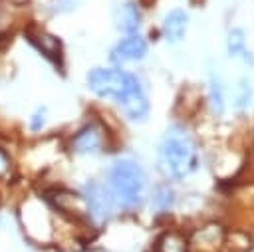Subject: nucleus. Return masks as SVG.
Wrapping results in <instances>:
<instances>
[{
	"label": "nucleus",
	"instance_id": "1",
	"mask_svg": "<svg viewBox=\"0 0 254 252\" xmlns=\"http://www.w3.org/2000/svg\"><path fill=\"white\" fill-rule=\"evenodd\" d=\"M159 169L173 181H183L198 167V153L192 135L183 125H171L159 143Z\"/></svg>",
	"mask_w": 254,
	"mask_h": 252
},
{
	"label": "nucleus",
	"instance_id": "2",
	"mask_svg": "<svg viewBox=\"0 0 254 252\" xmlns=\"http://www.w3.org/2000/svg\"><path fill=\"white\" fill-rule=\"evenodd\" d=\"M147 177L133 159H117L107 169V189L123 208H137L143 202Z\"/></svg>",
	"mask_w": 254,
	"mask_h": 252
},
{
	"label": "nucleus",
	"instance_id": "3",
	"mask_svg": "<svg viewBox=\"0 0 254 252\" xmlns=\"http://www.w3.org/2000/svg\"><path fill=\"white\" fill-rule=\"evenodd\" d=\"M87 87L97 97L121 103L131 93L141 89V81L135 73L121 67H93L87 71Z\"/></svg>",
	"mask_w": 254,
	"mask_h": 252
},
{
	"label": "nucleus",
	"instance_id": "4",
	"mask_svg": "<svg viewBox=\"0 0 254 252\" xmlns=\"http://www.w3.org/2000/svg\"><path fill=\"white\" fill-rule=\"evenodd\" d=\"M81 194H83V202L87 206V212L91 214V218L95 222H103L111 214L115 198L105 185H101L97 181H87L83 185Z\"/></svg>",
	"mask_w": 254,
	"mask_h": 252
},
{
	"label": "nucleus",
	"instance_id": "5",
	"mask_svg": "<svg viewBox=\"0 0 254 252\" xmlns=\"http://www.w3.org/2000/svg\"><path fill=\"white\" fill-rule=\"evenodd\" d=\"M147 40L139 34H127L121 38L111 50H109V62L111 63H125V62H137L147 56Z\"/></svg>",
	"mask_w": 254,
	"mask_h": 252
},
{
	"label": "nucleus",
	"instance_id": "6",
	"mask_svg": "<svg viewBox=\"0 0 254 252\" xmlns=\"http://www.w3.org/2000/svg\"><path fill=\"white\" fill-rule=\"evenodd\" d=\"M105 145V133L103 127L95 121L85 123L73 137H71V149L79 155H91L101 151Z\"/></svg>",
	"mask_w": 254,
	"mask_h": 252
},
{
	"label": "nucleus",
	"instance_id": "7",
	"mask_svg": "<svg viewBox=\"0 0 254 252\" xmlns=\"http://www.w3.org/2000/svg\"><path fill=\"white\" fill-rule=\"evenodd\" d=\"M28 40L32 42V46H36V50H40L50 62H54L56 65L62 63V44L56 36L52 34H44L40 30H32L28 32Z\"/></svg>",
	"mask_w": 254,
	"mask_h": 252
},
{
	"label": "nucleus",
	"instance_id": "8",
	"mask_svg": "<svg viewBox=\"0 0 254 252\" xmlns=\"http://www.w3.org/2000/svg\"><path fill=\"white\" fill-rule=\"evenodd\" d=\"M187 24H189V16H187L185 10H181V8L171 10L163 20V36H165V40L171 42V44L181 42L185 38V34H187Z\"/></svg>",
	"mask_w": 254,
	"mask_h": 252
},
{
	"label": "nucleus",
	"instance_id": "9",
	"mask_svg": "<svg viewBox=\"0 0 254 252\" xmlns=\"http://www.w3.org/2000/svg\"><path fill=\"white\" fill-rule=\"evenodd\" d=\"M119 107H121L123 115H125L129 121H145V119L149 117V109H151L149 97L145 95L143 87L137 89L135 93H131L127 99H123V101L119 103Z\"/></svg>",
	"mask_w": 254,
	"mask_h": 252
},
{
	"label": "nucleus",
	"instance_id": "10",
	"mask_svg": "<svg viewBox=\"0 0 254 252\" xmlns=\"http://www.w3.org/2000/svg\"><path fill=\"white\" fill-rule=\"evenodd\" d=\"M115 24L117 28L127 36V34H137L139 26H141V12L137 8V4L133 2H123L117 8L115 14Z\"/></svg>",
	"mask_w": 254,
	"mask_h": 252
},
{
	"label": "nucleus",
	"instance_id": "11",
	"mask_svg": "<svg viewBox=\"0 0 254 252\" xmlns=\"http://www.w3.org/2000/svg\"><path fill=\"white\" fill-rule=\"evenodd\" d=\"M226 46H228V54L230 56H236V54H242L244 52V46H246V34L242 28H232L226 36Z\"/></svg>",
	"mask_w": 254,
	"mask_h": 252
},
{
	"label": "nucleus",
	"instance_id": "12",
	"mask_svg": "<svg viewBox=\"0 0 254 252\" xmlns=\"http://www.w3.org/2000/svg\"><path fill=\"white\" fill-rule=\"evenodd\" d=\"M159 252H187V246L179 234H165L159 242Z\"/></svg>",
	"mask_w": 254,
	"mask_h": 252
},
{
	"label": "nucleus",
	"instance_id": "13",
	"mask_svg": "<svg viewBox=\"0 0 254 252\" xmlns=\"http://www.w3.org/2000/svg\"><path fill=\"white\" fill-rule=\"evenodd\" d=\"M208 95H210V103H212L214 111L220 113L224 107V91L216 77H210V81H208Z\"/></svg>",
	"mask_w": 254,
	"mask_h": 252
},
{
	"label": "nucleus",
	"instance_id": "14",
	"mask_svg": "<svg viewBox=\"0 0 254 252\" xmlns=\"http://www.w3.org/2000/svg\"><path fill=\"white\" fill-rule=\"evenodd\" d=\"M173 204V192L169 187H157L153 192V206L155 210H167Z\"/></svg>",
	"mask_w": 254,
	"mask_h": 252
},
{
	"label": "nucleus",
	"instance_id": "15",
	"mask_svg": "<svg viewBox=\"0 0 254 252\" xmlns=\"http://www.w3.org/2000/svg\"><path fill=\"white\" fill-rule=\"evenodd\" d=\"M83 0H48V12L50 14H67L75 10Z\"/></svg>",
	"mask_w": 254,
	"mask_h": 252
},
{
	"label": "nucleus",
	"instance_id": "16",
	"mask_svg": "<svg viewBox=\"0 0 254 252\" xmlns=\"http://www.w3.org/2000/svg\"><path fill=\"white\" fill-rule=\"evenodd\" d=\"M44 123H46V109L44 107H38L32 113V117H30V129L32 131H40L44 127Z\"/></svg>",
	"mask_w": 254,
	"mask_h": 252
},
{
	"label": "nucleus",
	"instance_id": "17",
	"mask_svg": "<svg viewBox=\"0 0 254 252\" xmlns=\"http://www.w3.org/2000/svg\"><path fill=\"white\" fill-rule=\"evenodd\" d=\"M240 87H242V89L238 91V95H236V101H234V103H236V107H240V109H242V107H246V103L250 101V87H248V83H246V81H240Z\"/></svg>",
	"mask_w": 254,
	"mask_h": 252
},
{
	"label": "nucleus",
	"instance_id": "18",
	"mask_svg": "<svg viewBox=\"0 0 254 252\" xmlns=\"http://www.w3.org/2000/svg\"><path fill=\"white\" fill-rule=\"evenodd\" d=\"M12 173V161L8 157V153L0 147V177H8Z\"/></svg>",
	"mask_w": 254,
	"mask_h": 252
}]
</instances>
